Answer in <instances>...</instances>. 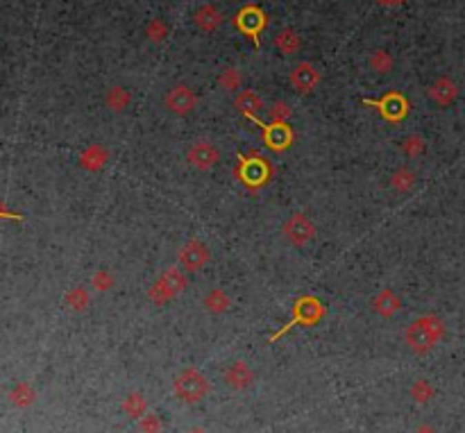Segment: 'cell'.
Here are the masks:
<instances>
[{"mask_svg":"<svg viewBox=\"0 0 465 433\" xmlns=\"http://www.w3.org/2000/svg\"><path fill=\"white\" fill-rule=\"evenodd\" d=\"M277 43H279V48H282L284 52H291V50L298 48V39H296V34H293V32H282V34H279V39H277Z\"/></svg>","mask_w":465,"mask_h":433,"instance_id":"26","label":"cell"},{"mask_svg":"<svg viewBox=\"0 0 465 433\" xmlns=\"http://www.w3.org/2000/svg\"><path fill=\"white\" fill-rule=\"evenodd\" d=\"M175 392L184 401H198L207 395V379L196 372V370H186L175 379Z\"/></svg>","mask_w":465,"mask_h":433,"instance_id":"5","label":"cell"},{"mask_svg":"<svg viewBox=\"0 0 465 433\" xmlns=\"http://www.w3.org/2000/svg\"><path fill=\"white\" fill-rule=\"evenodd\" d=\"M402 152L406 154V157H417V154L424 152V138L417 136V134H411L404 138V143H402Z\"/></svg>","mask_w":465,"mask_h":433,"instance_id":"21","label":"cell"},{"mask_svg":"<svg viewBox=\"0 0 465 433\" xmlns=\"http://www.w3.org/2000/svg\"><path fill=\"white\" fill-rule=\"evenodd\" d=\"M322 315H324V308H322V304L316 297H311V295L300 297L296 302V306H293V320H289L282 329L277 331V334L270 336V343H275L279 336H284L286 331L293 329L296 324H316L318 320L322 318Z\"/></svg>","mask_w":465,"mask_h":433,"instance_id":"2","label":"cell"},{"mask_svg":"<svg viewBox=\"0 0 465 433\" xmlns=\"http://www.w3.org/2000/svg\"><path fill=\"white\" fill-rule=\"evenodd\" d=\"M429 96L431 100H436L438 105H452L456 96H459V89H456V84L452 80H447V77H440V80L433 84V87L429 89Z\"/></svg>","mask_w":465,"mask_h":433,"instance_id":"15","label":"cell"},{"mask_svg":"<svg viewBox=\"0 0 465 433\" xmlns=\"http://www.w3.org/2000/svg\"><path fill=\"white\" fill-rule=\"evenodd\" d=\"M196 21L205 28H214L220 23V17H218V12H214V10H203L200 14H196Z\"/></svg>","mask_w":465,"mask_h":433,"instance_id":"23","label":"cell"},{"mask_svg":"<svg viewBox=\"0 0 465 433\" xmlns=\"http://www.w3.org/2000/svg\"><path fill=\"white\" fill-rule=\"evenodd\" d=\"M273 116H275V120H277V123H284V118H289V116H291L289 105L277 103V105L273 107Z\"/></svg>","mask_w":465,"mask_h":433,"instance_id":"27","label":"cell"},{"mask_svg":"<svg viewBox=\"0 0 465 433\" xmlns=\"http://www.w3.org/2000/svg\"><path fill=\"white\" fill-rule=\"evenodd\" d=\"M402 308V299L395 295L391 288L379 291L375 297H372V311L379 313L382 318H391Z\"/></svg>","mask_w":465,"mask_h":433,"instance_id":"12","label":"cell"},{"mask_svg":"<svg viewBox=\"0 0 465 433\" xmlns=\"http://www.w3.org/2000/svg\"><path fill=\"white\" fill-rule=\"evenodd\" d=\"M180 261L186 270H200L209 261L207 245L200 241H189L180 250Z\"/></svg>","mask_w":465,"mask_h":433,"instance_id":"10","label":"cell"},{"mask_svg":"<svg viewBox=\"0 0 465 433\" xmlns=\"http://www.w3.org/2000/svg\"><path fill=\"white\" fill-rule=\"evenodd\" d=\"M205 304H207L209 311L220 313V311H225V308L229 306V299H227V295H225L223 291H211V293H209V297L205 299Z\"/></svg>","mask_w":465,"mask_h":433,"instance_id":"20","label":"cell"},{"mask_svg":"<svg viewBox=\"0 0 465 433\" xmlns=\"http://www.w3.org/2000/svg\"><path fill=\"white\" fill-rule=\"evenodd\" d=\"M445 334V324L438 315H422L409 324L406 329V345L415 354H427L438 345V340Z\"/></svg>","mask_w":465,"mask_h":433,"instance_id":"1","label":"cell"},{"mask_svg":"<svg viewBox=\"0 0 465 433\" xmlns=\"http://www.w3.org/2000/svg\"><path fill=\"white\" fill-rule=\"evenodd\" d=\"M372 66L379 68V71H386V68L391 66L389 57H386V52H375V59H372Z\"/></svg>","mask_w":465,"mask_h":433,"instance_id":"28","label":"cell"},{"mask_svg":"<svg viewBox=\"0 0 465 433\" xmlns=\"http://www.w3.org/2000/svg\"><path fill=\"white\" fill-rule=\"evenodd\" d=\"M3 215H7V213H5V209H3V207H0V218H3Z\"/></svg>","mask_w":465,"mask_h":433,"instance_id":"29","label":"cell"},{"mask_svg":"<svg viewBox=\"0 0 465 433\" xmlns=\"http://www.w3.org/2000/svg\"><path fill=\"white\" fill-rule=\"evenodd\" d=\"M241 177L245 180V184H263V180L268 177V166H266V161H261V159H245V157H241Z\"/></svg>","mask_w":465,"mask_h":433,"instance_id":"14","label":"cell"},{"mask_svg":"<svg viewBox=\"0 0 465 433\" xmlns=\"http://www.w3.org/2000/svg\"><path fill=\"white\" fill-rule=\"evenodd\" d=\"M184 288H186L184 275L177 268H168L166 273L154 282V286L150 288V297L157 302V304H164V302L173 299L177 293H182Z\"/></svg>","mask_w":465,"mask_h":433,"instance_id":"3","label":"cell"},{"mask_svg":"<svg viewBox=\"0 0 465 433\" xmlns=\"http://www.w3.org/2000/svg\"><path fill=\"white\" fill-rule=\"evenodd\" d=\"M284 238L293 245H307L309 241H313L316 236V225L311 222V218L304 213H293L289 220L284 222Z\"/></svg>","mask_w":465,"mask_h":433,"instance_id":"4","label":"cell"},{"mask_svg":"<svg viewBox=\"0 0 465 433\" xmlns=\"http://www.w3.org/2000/svg\"><path fill=\"white\" fill-rule=\"evenodd\" d=\"M250 120H254V123H257V125L263 129V141H266L268 148H273V150H284V148H289V145H291L293 134H291V129L286 127V123H275V125H263V123L257 120V116H254V118H250Z\"/></svg>","mask_w":465,"mask_h":433,"instance_id":"7","label":"cell"},{"mask_svg":"<svg viewBox=\"0 0 465 433\" xmlns=\"http://www.w3.org/2000/svg\"><path fill=\"white\" fill-rule=\"evenodd\" d=\"M66 302L71 304V308H75V311H82V308L87 306L89 295H87V291H84V288H73L66 295Z\"/></svg>","mask_w":465,"mask_h":433,"instance_id":"22","label":"cell"},{"mask_svg":"<svg viewBox=\"0 0 465 433\" xmlns=\"http://www.w3.org/2000/svg\"><path fill=\"white\" fill-rule=\"evenodd\" d=\"M196 103L198 100L189 87H175V89H170V94L166 96V107L173 114H180V116L191 114Z\"/></svg>","mask_w":465,"mask_h":433,"instance_id":"9","label":"cell"},{"mask_svg":"<svg viewBox=\"0 0 465 433\" xmlns=\"http://www.w3.org/2000/svg\"><path fill=\"white\" fill-rule=\"evenodd\" d=\"M220 159L218 148L211 141H196L186 152V161L198 170H211Z\"/></svg>","mask_w":465,"mask_h":433,"instance_id":"6","label":"cell"},{"mask_svg":"<svg viewBox=\"0 0 465 433\" xmlns=\"http://www.w3.org/2000/svg\"><path fill=\"white\" fill-rule=\"evenodd\" d=\"M261 98L254 94V91H243L241 96L236 98V109H241L245 118H254L257 112H261Z\"/></svg>","mask_w":465,"mask_h":433,"instance_id":"18","label":"cell"},{"mask_svg":"<svg viewBox=\"0 0 465 433\" xmlns=\"http://www.w3.org/2000/svg\"><path fill=\"white\" fill-rule=\"evenodd\" d=\"M12 399H14V404H19V406H25V404H30V401L34 399V395H32V390L28 388V386H19L17 390L12 392Z\"/></svg>","mask_w":465,"mask_h":433,"instance_id":"24","label":"cell"},{"mask_svg":"<svg viewBox=\"0 0 465 433\" xmlns=\"http://www.w3.org/2000/svg\"><path fill=\"white\" fill-rule=\"evenodd\" d=\"M368 105H377L379 107V112L384 114V118L386 120H402L406 116V109H409V105H406V100L402 98L400 94H389L384 100H379V103H372V100H366Z\"/></svg>","mask_w":465,"mask_h":433,"instance_id":"11","label":"cell"},{"mask_svg":"<svg viewBox=\"0 0 465 433\" xmlns=\"http://www.w3.org/2000/svg\"><path fill=\"white\" fill-rule=\"evenodd\" d=\"M236 25L243 34L252 36L254 41L259 43V32L263 30V25H266V17H263L261 10H257V7H245V10L238 14Z\"/></svg>","mask_w":465,"mask_h":433,"instance_id":"8","label":"cell"},{"mask_svg":"<svg viewBox=\"0 0 465 433\" xmlns=\"http://www.w3.org/2000/svg\"><path fill=\"white\" fill-rule=\"evenodd\" d=\"M107 103L114 107V112H121L123 107L127 105V94L123 89H112V94H110V98H107Z\"/></svg>","mask_w":465,"mask_h":433,"instance_id":"25","label":"cell"},{"mask_svg":"<svg viewBox=\"0 0 465 433\" xmlns=\"http://www.w3.org/2000/svg\"><path fill=\"white\" fill-rule=\"evenodd\" d=\"M107 157H110V154L100 148V145H89V148L82 152L80 164H82V168H87V170H100L107 164Z\"/></svg>","mask_w":465,"mask_h":433,"instance_id":"17","label":"cell"},{"mask_svg":"<svg viewBox=\"0 0 465 433\" xmlns=\"http://www.w3.org/2000/svg\"><path fill=\"white\" fill-rule=\"evenodd\" d=\"M191 433H205V431H191Z\"/></svg>","mask_w":465,"mask_h":433,"instance_id":"30","label":"cell"},{"mask_svg":"<svg viewBox=\"0 0 465 433\" xmlns=\"http://www.w3.org/2000/svg\"><path fill=\"white\" fill-rule=\"evenodd\" d=\"M318 82V73L313 71L309 64H302L296 68V73H293V84H296V89L300 94H307V91H311Z\"/></svg>","mask_w":465,"mask_h":433,"instance_id":"16","label":"cell"},{"mask_svg":"<svg viewBox=\"0 0 465 433\" xmlns=\"http://www.w3.org/2000/svg\"><path fill=\"white\" fill-rule=\"evenodd\" d=\"M252 379H254V374L250 372V368H247L243 361L231 363V366L227 368V372H225V381H227V386H231V388H236V390L247 388V386L252 383Z\"/></svg>","mask_w":465,"mask_h":433,"instance_id":"13","label":"cell"},{"mask_svg":"<svg viewBox=\"0 0 465 433\" xmlns=\"http://www.w3.org/2000/svg\"><path fill=\"white\" fill-rule=\"evenodd\" d=\"M413 182H415V175L411 173L409 168H400L397 173H393V177H391V187L400 193L409 191L411 187H413Z\"/></svg>","mask_w":465,"mask_h":433,"instance_id":"19","label":"cell"}]
</instances>
